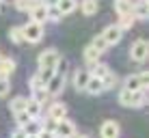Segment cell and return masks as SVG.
Segmentation results:
<instances>
[{
	"instance_id": "30",
	"label": "cell",
	"mask_w": 149,
	"mask_h": 138,
	"mask_svg": "<svg viewBox=\"0 0 149 138\" xmlns=\"http://www.w3.org/2000/svg\"><path fill=\"white\" fill-rule=\"evenodd\" d=\"M28 89H30V93H33V91H39V89H45V84L41 82V78L37 74L33 76V78H30V82H28Z\"/></svg>"
},
{
	"instance_id": "36",
	"label": "cell",
	"mask_w": 149,
	"mask_h": 138,
	"mask_svg": "<svg viewBox=\"0 0 149 138\" xmlns=\"http://www.w3.org/2000/svg\"><path fill=\"white\" fill-rule=\"evenodd\" d=\"M11 138H26V134H24V130H22V127H17V130H15L13 134H11Z\"/></svg>"
},
{
	"instance_id": "40",
	"label": "cell",
	"mask_w": 149,
	"mask_h": 138,
	"mask_svg": "<svg viewBox=\"0 0 149 138\" xmlns=\"http://www.w3.org/2000/svg\"><path fill=\"white\" fill-rule=\"evenodd\" d=\"M0 60H2V52H0Z\"/></svg>"
},
{
	"instance_id": "1",
	"label": "cell",
	"mask_w": 149,
	"mask_h": 138,
	"mask_svg": "<svg viewBox=\"0 0 149 138\" xmlns=\"http://www.w3.org/2000/svg\"><path fill=\"white\" fill-rule=\"evenodd\" d=\"M147 101V93L145 91H119V104L125 106V108H141Z\"/></svg>"
},
{
	"instance_id": "34",
	"label": "cell",
	"mask_w": 149,
	"mask_h": 138,
	"mask_svg": "<svg viewBox=\"0 0 149 138\" xmlns=\"http://www.w3.org/2000/svg\"><path fill=\"white\" fill-rule=\"evenodd\" d=\"M39 78H41V82H43V84H48L50 82V78H52V76H54V69H39Z\"/></svg>"
},
{
	"instance_id": "18",
	"label": "cell",
	"mask_w": 149,
	"mask_h": 138,
	"mask_svg": "<svg viewBox=\"0 0 149 138\" xmlns=\"http://www.w3.org/2000/svg\"><path fill=\"white\" fill-rule=\"evenodd\" d=\"M56 7H58L61 15H67V13H71V11H76V9H78V0H58V2H56Z\"/></svg>"
},
{
	"instance_id": "6",
	"label": "cell",
	"mask_w": 149,
	"mask_h": 138,
	"mask_svg": "<svg viewBox=\"0 0 149 138\" xmlns=\"http://www.w3.org/2000/svg\"><path fill=\"white\" fill-rule=\"evenodd\" d=\"M147 52H149V45H147L145 39H136V41L132 43V48H130V56H132V60H136V63H145Z\"/></svg>"
},
{
	"instance_id": "17",
	"label": "cell",
	"mask_w": 149,
	"mask_h": 138,
	"mask_svg": "<svg viewBox=\"0 0 149 138\" xmlns=\"http://www.w3.org/2000/svg\"><path fill=\"white\" fill-rule=\"evenodd\" d=\"M26 101H28V97H24V95L13 97V99H11V104H9V110H11L13 114H17V112L26 110Z\"/></svg>"
},
{
	"instance_id": "2",
	"label": "cell",
	"mask_w": 149,
	"mask_h": 138,
	"mask_svg": "<svg viewBox=\"0 0 149 138\" xmlns=\"http://www.w3.org/2000/svg\"><path fill=\"white\" fill-rule=\"evenodd\" d=\"M22 37L24 41L28 43H39L43 39V24H37V22H28L22 26Z\"/></svg>"
},
{
	"instance_id": "7",
	"label": "cell",
	"mask_w": 149,
	"mask_h": 138,
	"mask_svg": "<svg viewBox=\"0 0 149 138\" xmlns=\"http://www.w3.org/2000/svg\"><path fill=\"white\" fill-rule=\"evenodd\" d=\"M63 89H65V76H61V74H54L52 78H50V82L45 84V91H48L50 97L61 95V93H63Z\"/></svg>"
},
{
	"instance_id": "12",
	"label": "cell",
	"mask_w": 149,
	"mask_h": 138,
	"mask_svg": "<svg viewBox=\"0 0 149 138\" xmlns=\"http://www.w3.org/2000/svg\"><path fill=\"white\" fill-rule=\"evenodd\" d=\"M147 13H149V2L147 0H136V2H132V15H134V19H147Z\"/></svg>"
},
{
	"instance_id": "9",
	"label": "cell",
	"mask_w": 149,
	"mask_h": 138,
	"mask_svg": "<svg viewBox=\"0 0 149 138\" xmlns=\"http://www.w3.org/2000/svg\"><path fill=\"white\" fill-rule=\"evenodd\" d=\"M48 119H50V121H61V119H67V106H65V104H61V101H54V104L48 108Z\"/></svg>"
},
{
	"instance_id": "38",
	"label": "cell",
	"mask_w": 149,
	"mask_h": 138,
	"mask_svg": "<svg viewBox=\"0 0 149 138\" xmlns=\"http://www.w3.org/2000/svg\"><path fill=\"white\" fill-rule=\"evenodd\" d=\"M78 138H89V136H78Z\"/></svg>"
},
{
	"instance_id": "23",
	"label": "cell",
	"mask_w": 149,
	"mask_h": 138,
	"mask_svg": "<svg viewBox=\"0 0 149 138\" xmlns=\"http://www.w3.org/2000/svg\"><path fill=\"white\" fill-rule=\"evenodd\" d=\"M102 84H104V91H108V89H115L117 84H119V76L117 74H112V71H108V74L102 78Z\"/></svg>"
},
{
	"instance_id": "28",
	"label": "cell",
	"mask_w": 149,
	"mask_h": 138,
	"mask_svg": "<svg viewBox=\"0 0 149 138\" xmlns=\"http://www.w3.org/2000/svg\"><path fill=\"white\" fill-rule=\"evenodd\" d=\"M91 45H93V48H95V50H97V52H100V54H104L106 50L110 48V45H108V43L104 41V37H102V35H97V37L93 39V41H91Z\"/></svg>"
},
{
	"instance_id": "10",
	"label": "cell",
	"mask_w": 149,
	"mask_h": 138,
	"mask_svg": "<svg viewBox=\"0 0 149 138\" xmlns=\"http://www.w3.org/2000/svg\"><path fill=\"white\" fill-rule=\"evenodd\" d=\"M100 134H102V138H119L121 127H119L117 121H104V123H102Z\"/></svg>"
},
{
	"instance_id": "37",
	"label": "cell",
	"mask_w": 149,
	"mask_h": 138,
	"mask_svg": "<svg viewBox=\"0 0 149 138\" xmlns=\"http://www.w3.org/2000/svg\"><path fill=\"white\" fill-rule=\"evenodd\" d=\"M0 11H2V0H0Z\"/></svg>"
},
{
	"instance_id": "41",
	"label": "cell",
	"mask_w": 149,
	"mask_h": 138,
	"mask_svg": "<svg viewBox=\"0 0 149 138\" xmlns=\"http://www.w3.org/2000/svg\"><path fill=\"white\" fill-rule=\"evenodd\" d=\"M39 2H43V0H39Z\"/></svg>"
},
{
	"instance_id": "27",
	"label": "cell",
	"mask_w": 149,
	"mask_h": 138,
	"mask_svg": "<svg viewBox=\"0 0 149 138\" xmlns=\"http://www.w3.org/2000/svg\"><path fill=\"white\" fill-rule=\"evenodd\" d=\"M134 22H136V19H134V15H121V17H119V24H117V26H119L121 30H127V28H132V26H134Z\"/></svg>"
},
{
	"instance_id": "32",
	"label": "cell",
	"mask_w": 149,
	"mask_h": 138,
	"mask_svg": "<svg viewBox=\"0 0 149 138\" xmlns=\"http://www.w3.org/2000/svg\"><path fill=\"white\" fill-rule=\"evenodd\" d=\"M11 91V80L9 78H0V97H7Z\"/></svg>"
},
{
	"instance_id": "35",
	"label": "cell",
	"mask_w": 149,
	"mask_h": 138,
	"mask_svg": "<svg viewBox=\"0 0 149 138\" xmlns=\"http://www.w3.org/2000/svg\"><path fill=\"white\" fill-rule=\"evenodd\" d=\"M37 138H56V136H54V132H48V130H41L39 134H37Z\"/></svg>"
},
{
	"instance_id": "24",
	"label": "cell",
	"mask_w": 149,
	"mask_h": 138,
	"mask_svg": "<svg viewBox=\"0 0 149 138\" xmlns=\"http://www.w3.org/2000/svg\"><path fill=\"white\" fill-rule=\"evenodd\" d=\"M100 52H97V50L93 48V45H89V48H86L84 50V60H86V63H89V65H95V63H100Z\"/></svg>"
},
{
	"instance_id": "19",
	"label": "cell",
	"mask_w": 149,
	"mask_h": 138,
	"mask_svg": "<svg viewBox=\"0 0 149 138\" xmlns=\"http://www.w3.org/2000/svg\"><path fill=\"white\" fill-rule=\"evenodd\" d=\"M108 71H110V67H108L106 63H95V65H91L89 74L93 76V78H100V80H102L106 74H108Z\"/></svg>"
},
{
	"instance_id": "4",
	"label": "cell",
	"mask_w": 149,
	"mask_h": 138,
	"mask_svg": "<svg viewBox=\"0 0 149 138\" xmlns=\"http://www.w3.org/2000/svg\"><path fill=\"white\" fill-rule=\"evenodd\" d=\"M147 86V71L143 74H132L123 80V89L125 91H145Z\"/></svg>"
},
{
	"instance_id": "16",
	"label": "cell",
	"mask_w": 149,
	"mask_h": 138,
	"mask_svg": "<svg viewBox=\"0 0 149 138\" xmlns=\"http://www.w3.org/2000/svg\"><path fill=\"white\" fill-rule=\"evenodd\" d=\"M13 71H15V60L2 56V60H0V78H9Z\"/></svg>"
},
{
	"instance_id": "25",
	"label": "cell",
	"mask_w": 149,
	"mask_h": 138,
	"mask_svg": "<svg viewBox=\"0 0 149 138\" xmlns=\"http://www.w3.org/2000/svg\"><path fill=\"white\" fill-rule=\"evenodd\" d=\"M9 39L15 43V45H19V43H24V37H22V26H13V28H9Z\"/></svg>"
},
{
	"instance_id": "13",
	"label": "cell",
	"mask_w": 149,
	"mask_h": 138,
	"mask_svg": "<svg viewBox=\"0 0 149 138\" xmlns=\"http://www.w3.org/2000/svg\"><path fill=\"white\" fill-rule=\"evenodd\" d=\"M89 78H91L89 69H76V74H74V86H76V91H84Z\"/></svg>"
},
{
	"instance_id": "14",
	"label": "cell",
	"mask_w": 149,
	"mask_h": 138,
	"mask_svg": "<svg viewBox=\"0 0 149 138\" xmlns=\"http://www.w3.org/2000/svg\"><path fill=\"white\" fill-rule=\"evenodd\" d=\"M84 91L89 95H100V93H104V84H102L100 78H93V76H91L89 82H86V86H84Z\"/></svg>"
},
{
	"instance_id": "29",
	"label": "cell",
	"mask_w": 149,
	"mask_h": 138,
	"mask_svg": "<svg viewBox=\"0 0 149 138\" xmlns=\"http://www.w3.org/2000/svg\"><path fill=\"white\" fill-rule=\"evenodd\" d=\"M30 99H35L37 104L43 106L45 101L50 99V95H48V91H45V89H39V91H33V97H30Z\"/></svg>"
},
{
	"instance_id": "11",
	"label": "cell",
	"mask_w": 149,
	"mask_h": 138,
	"mask_svg": "<svg viewBox=\"0 0 149 138\" xmlns=\"http://www.w3.org/2000/svg\"><path fill=\"white\" fill-rule=\"evenodd\" d=\"M28 15H30V22H37V24H43L45 19H48V7H45L43 2H39L37 7H33L28 11Z\"/></svg>"
},
{
	"instance_id": "39",
	"label": "cell",
	"mask_w": 149,
	"mask_h": 138,
	"mask_svg": "<svg viewBox=\"0 0 149 138\" xmlns=\"http://www.w3.org/2000/svg\"><path fill=\"white\" fill-rule=\"evenodd\" d=\"M26 138H37V136H26Z\"/></svg>"
},
{
	"instance_id": "21",
	"label": "cell",
	"mask_w": 149,
	"mask_h": 138,
	"mask_svg": "<svg viewBox=\"0 0 149 138\" xmlns=\"http://www.w3.org/2000/svg\"><path fill=\"white\" fill-rule=\"evenodd\" d=\"M80 9H82V13H84V15H95L97 9H100V2H97V0H82Z\"/></svg>"
},
{
	"instance_id": "31",
	"label": "cell",
	"mask_w": 149,
	"mask_h": 138,
	"mask_svg": "<svg viewBox=\"0 0 149 138\" xmlns=\"http://www.w3.org/2000/svg\"><path fill=\"white\" fill-rule=\"evenodd\" d=\"M13 117H15V123H17V127H24V125L28 123V121H33V119H30V117L26 114V110L17 112V114H13Z\"/></svg>"
},
{
	"instance_id": "3",
	"label": "cell",
	"mask_w": 149,
	"mask_h": 138,
	"mask_svg": "<svg viewBox=\"0 0 149 138\" xmlns=\"http://www.w3.org/2000/svg\"><path fill=\"white\" fill-rule=\"evenodd\" d=\"M58 60H61V54H58V50H54V48H48V50H43V52L39 54V58H37V65H39V69H54Z\"/></svg>"
},
{
	"instance_id": "26",
	"label": "cell",
	"mask_w": 149,
	"mask_h": 138,
	"mask_svg": "<svg viewBox=\"0 0 149 138\" xmlns=\"http://www.w3.org/2000/svg\"><path fill=\"white\" fill-rule=\"evenodd\" d=\"M37 4H39V0H15V9L17 11H30Z\"/></svg>"
},
{
	"instance_id": "15",
	"label": "cell",
	"mask_w": 149,
	"mask_h": 138,
	"mask_svg": "<svg viewBox=\"0 0 149 138\" xmlns=\"http://www.w3.org/2000/svg\"><path fill=\"white\" fill-rule=\"evenodd\" d=\"M41 112H43V106L37 104L35 99H30V97H28V101H26V114L30 117V119H39Z\"/></svg>"
},
{
	"instance_id": "8",
	"label": "cell",
	"mask_w": 149,
	"mask_h": 138,
	"mask_svg": "<svg viewBox=\"0 0 149 138\" xmlns=\"http://www.w3.org/2000/svg\"><path fill=\"white\" fill-rule=\"evenodd\" d=\"M102 37H104V41L108 43V45H115V43H119V41H121L123 30H121L119 26H117V24H110V26H106V28H104Z\"/></svg>"
},
{
	"instance_id": "20",
	"label": "cell",
	"mask_w": 149,
	"mask_h": 138,
	"mask_svg": "<svg viewBox=\"0 0 149 138\" xmlns=\"http://www.w3.org/2000/svg\"><path fill=\"white\" fill-rule=\"evenodd\" d=\"M22 130H24V134H26V136H37L39 132L43 130V123H39L37 119H33V121H28V123L24 125Z\"/></svg>"
},
{
	"instance_id": "5",
	"label": "cell",
	"mask_w": 149,
	"mask_h": 138,
	"mask_svg": "<svg viewBox=\"0 0 149 138\" xmlns=\"http://www.w3.org/2000/svg\"><path fill=\"white\" fill-rule=\"evenodd\" d=\"M54 136L56 138H74L76 136V125L69 119H61L54 123Z\"/></svg>"
},
{
	"instance_id": "22",
	"label": "cell",
	"mask_w": 149,
	"mask_h": 138,
	"mask_svg": "<svg viewBox=\"0 0 149 138\" xmlns=\"http://www.w3.org/2000/svg\"><path fill=\"white\" fill-rule=\"evenodd\" d=\"M115 11L121 15H130L132 13V0H115Z\"/></svg>"
},
{
	"instance_id": "33",
	"label": "cell",
	"mask_w": 149,
	"mask_h": 138,
	"mask_svg": "<svg viewBox=\"0 0 149 138\" xmlns=\"http://www.w3.org/2000/svg\"><path fill=\"white\" fill-rule=\"evenodd\" d=\"M63 17V15H61V11H58V7H48V19H52V22H58V19Z\"/></svg>"
}]
</instances>
